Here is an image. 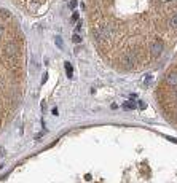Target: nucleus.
I'll return each mask as SVG.
<instances>
[{
    "label": "nucleus",
    "mask_w": 177,
    "mask_h": 183,
    "mask_svg": "<svg viewBox=\"0 0 177 183\" xmlns=\"http://www.w3.org/2000/svg\"><path fill=\"white\" fill-rule=\"evenodd\" d=\"M65 72H67V76H69V78H72V73H74V69H72L70 62H65Z\"/></svg>",
    "instance_id": "39448f33"
},
{
    "label": "nucleus",
    "mask_w": 177,
    "mask_h": 183,
    "mask_svg": "<svg viewBox=\"0 0 177 183\" xmlns=\"http://www.w3.org/2000/svg\"><path fill=\"white\" fill-rule=\"evenodd\" d=\"M171 27H172V29H177V14H174L172 18H171Z\"/></svg>",
    "instance_id": "0eeeda50"
},
{
    "label": "nucleus",
    "mask_w": 177,
    "mask_h": 183,
    "mask_svg": "<svg viewBox=\"0 0 177 183\" xmlns=\"http://www.w3.org/2000/svg\"><path fill=\"white\" fill-rule=\"evenodd\" d=\"M72 42H74V43H80V42H81V37L75 34L74 37H72Z\"/></svg>",
    "instance_id": "6e6552de"
},
{
    "label": "nucleus",
    "mask_w": 177,
    "mask_h": 183,
    "mask_svg": "<svg viewBox=\"0 0 177 183\" xmlns=\"http://www.w3.org/2000/svg\"><path fill=\"white\" fill-rule=\"evenodd\" d=\"M152 80H153V78H152V75H147V76H145V85H147V86H150V85H152Z\"/></svg>",
    "instance_id": "1a4fd4ad"
},
{
    "label": "nucleus",
    "mask_w": 177,
    "mask_h": 183,
    "mask_svg": "<svg viewBox=\"0 0 177 183\" xmlns=\"http://www.w3.org/2000/svg\"><path fill=\"white\" fill-rule=\"evenodd\" d=\"M163 48H164V45H163V42H153L152 43V48H150V53H152V56L153 57H158L160 54L163 53Z\"/></svg>",
    "instance_id": "f03ea898"
},
{
    "label": "nucleus",
    "mask_w": 177,
    "mask_h": 183,
    "mask_svg": "<svg viewBox=\"0 0 177 183\" xmlns=\"http://www.w3.org/2000/svg\"><path fill=\"white\" fill-rule=\"evenodd\" d=\"M139 107L144 110V108H145V104H144V102H139Z\"/></svg>",
    "instance_id": "4468645a"
},
{
    "label": "nucleus",
    "mask_w": 177,
    "mask_h": 183,
    "mask_svg": "<svg viewBox=\"0 0 177 183\" xmlns=\"http://www.w3.org/2000/svg\"><path fill=\"white\" fill-rule=\"evenodd\" d=\"M123 64H125V67H128V69H134L136 67V56L134 54H126L123 57Z\"/></svg>",
    "instance_id": "7ed1b4c3"
},
{
    "label": "nucleus",
    "mask_w": 177,
    "mask_h": 183,
    "mask_svg": "<svg viewBox=\"0 0 177 183\" xmlns=\"http://www.w3.org/2000/svg\"><path fill=\"white\" fill-rule=\"evenodd\" d=\"M2 156H5V148L0 147V158H2Z\"/></svg>",
    "instance_id": "ddd939ff"
},
{
    "label": "nucleus",
    "mask_w": 177,
    "mask_h": 183,
    "mask_svg": "<svg viewBox=\"0 0 177 183\" xmlns=\"http://www.w3.org/2000/svg\"><path fill=\"white\" fill-rule=\"evenodd\" d=\"M78 18H80V16H78V13H74V14H72V23H75V21H78Z\"/></svg>",
    "instance_id": "9b49d317"
},
{
    "label": "nucleus",
    "mask_w": 177,
    "mask_h": 183,
    "mask_svg": "<svg viewBox=\"0 0 177 183\" xmlns=\"http://www.w3.org/2000/svg\"><path fill=\"white\" fill-rule=\"evenodd\" d=\"M77 7V0H72V2L69 3V8H72V10H74Z\"/></svg>",
    "instance_id": "f8f14e48"
},
{
    "label": "nucleus",
    "mask_w": 177,
    "mask_h": 183,
    "mask_svg": "<svg viewBox=\"0 0 177 183\" xmlns=\"http://www.w3.org/2000/svg\"><path fill=\"white\" fill-rule=\"evenodd\" d=\"M166 83L169 86H177V72H171V73L166 76Z\"/></svg>",
    "instance_id": "20e7f679"
},
{
    "label": "nucleus",
    "mask_w": 177,
    "mask_h": 183,
    "mask_svg": "<svg viewBox=\"0 0 177 183\" xmlns=\"http://www.w3.org/2000/svg\"><path fill=\"white\" fill-rule=\"evenodd\" d=\"M56 46L61 49L62 48V40H61V37H56Z\"/></svg>",
    "instance_id": "9d476101"
},
{
    "label": "nucleus",
    "mask_w": 177,
    "mask_h": 183,
    "mask_svg": "<svg viewBox=\"0 0 177 183\" xmlns=\"http://www.w3.org/2000/svg\"><path fill=\"white\" fill-rule=\"evenodd\" d=\"M123 108H125V110H134L136 105H134V102H125V104H123Z\"/></svg>",
    "instance_id": "423d86ee"
},
{
    "label": "nucleus",
    "mask_w": 177,
    "mask_h": 183,
    "mask_svg": "<svg viewBox=\"0 0 177 183\" xmlns=\"http://www.w3.org/2000/svg\"><path fill=\"white\" fill-rule=\"evenodd\" d=\"M18 53H19L18 43H14V42H7V43H5V46H3V56H5V59L11 60L13 57L18 56Z\"/></svg>",
    "instance_id": "f257e3e1"
}]
</instances>
